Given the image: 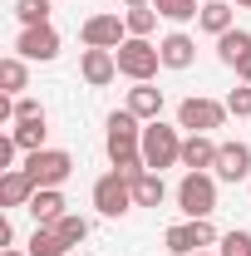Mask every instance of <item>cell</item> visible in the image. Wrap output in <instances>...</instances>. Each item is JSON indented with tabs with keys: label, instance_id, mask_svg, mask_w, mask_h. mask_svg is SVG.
I'll use <instances>...</instances> for the list:
<instances>
[{
	"label": "cell",
	"instance_id": "6da1fadb",
	"mask_svg": "<svg viewBox=\"0 0 251 256\" xmlns=\"http://www.w3.org/2000/svg\"><path fill=\"white\" fill-rule=\"evenodd\" d=\"M114 60H118V74H128L133 84H153V74L162 69L158 44H153V40H138V34H128L124 44L114 50Z\"/></svg>",
	"mask_w": 251,
	"mask_h": 256
},
{
	"label": "cell",
	"instance_id": "7a4b0ae2",
	"mask_svg": "<svg viewBox=\"0 0 251 256\" xmlns=\"http://www.w3.org/2000/svg\"><path fill=\"white\" fill-rule=\"evenodd\" d=\"M143 162H148V172H162V168H172V162H182V138H178V128H168L162 118L143 128Z\"/></svg>",
	"mask_w": 251,
	"mask_h": 256
},
{
	"label": "cell",
	"instance_id": "3957f363",
	"mask_svg": "<svg viewBox=\"0 0 251 256\" xmlns=\"http://www.w3.org/2000/svg\"><path fill=\"white\" fill-rule=\"evenodd\" d=\"M162 242H168V252H172V256H197L202 246H212V242H217V226L207 222V217H188V222L168 226V232H162Z\"/></svg>",
	"mask_w": 251,
	"mask_h": 256
},
{
	"label": "cell",
	"instance_id": "277c9868",
	"mask_svg": "<svg viewBox=\"0 0 251 256\" xmlns=\"http://www.w3.org/2000/svg\"><path fill=\"white\" fill-rule=\"evenodd\" d=\"M178 207H182L188 217H212V212H217V178L188 172V178L178 182Z\"/></svg>",
	"mask_w": 251,
	"mask_h": 256
},
{
	"label": "cell",
	"instance_id": "5b68a950",
	"mask_svg": "<svg viewBox=\"0 0 251 256\" xmlns=\"http://www.w3.org/2000/svg\"><path fill=\"white\" fill-rule=\"evenodd\" d=\"M25 172L34 178V188H60V182H69V172H74V158L64 148H40V153H30Z\"/></svg>",
	"mask_w": 251,
	"mask_h": 256
},
{
	"label": "cell",
	"instance_id": "8992f818",
	"mask_svg": "<svg viewBox=\"0 0 251 256\" xmlns=\"http://www.w3.org/2000/svg\"><path fill=\"white\" fill-rule=\"evenodd\" d=\"M222 118H226V104H217V98H182L178 104V128H188V133H212V128H222Z\"/></svg>",
	"mask_w": 251,
	"mask_h": 256
},
{
	"label": "cell",
	"instance_id": "52a82bcc",
	"mask_svg": "<svg viewBox=\"0 0 251 256\" xmlns=\"http://www.w3.org/2000/svg\"><path fill=\"white\" fill-rule=\"evenodd\" d=\"M94 207L104 217H124L128 207H133V182H128L124 172H104L94 182Z\"/></svg>",
	"mask_w": 251,
	"mask_h": 256
},
{
	"label": "cell",
	"instance_id": "ba28073f",
	"mask_svg": "<svg viewBox=\"0 0 251 256\" xmlns=\"http://www.w3.org/2000/svg\"><path fill=\"white\" fill-rule=\"evenodd\" d=\"M79 34H84L89 50H118L128 40V25H124V15H89Z\"/></svg>",
	"mask_w": 251,
	"mask_h": 256
},
{
	"label": "cell",
	"instance_id": "9c48e42d",
	"mask_svg": "<svg viewBox=\"0 0 251 256\" xmlns=\"http://www.w3.org/2000/svg\"><path fill=\"white\" fill-rule=\"evenodd\" d=\"M15 50H20V60H54L60 54V30L54 25H25L20 40H15Z\"/></svg>",
	"mask_w": 251,
	"mask_h": 256
},
{
	"label": "cell",
	"instance_id": "30bf717a",
	"mask_svg": "<svg viewBox=\"0 0 251 256\" xmlns=\"http://www.w3.org/2000/svg\"><path fill=\"white\" fill-rule=\"evenodd\" d=\"M138 143H143V118H138L133 108H114V114H108V153L138 148Z\"/></svg>",
	"mask_w": 251,
	"mask_h": 256
},
{
	"label": "cell",
	"instance_id": "8fae6325",
	"mask_svg": "<svg viewBox=\"0 0 251 256\" xmlns=\"http://www.w3.org/2000/svg\"><path fill=\"white\" fill-rule=\"evenodd\" d=\"M217 178H222V182H242V178H251V148H246V143H222V148H217Z\"/></svg>",
	"mask_w": 251,
	"mask_h": 256
},
{
	"label": "cell",
	"instance_id": "7c38bea8",
	"mask_svg": "<svg viewBox=\"0 0 251 256\" xmlns=\"http://www.w3.org/2000/svg\"><path fill=\"white\" fill-rule=\"evenodd\" d=\"M30 197H34V178L25 168H5L0 172V202L5 207H30Z\"/></svg>",
	"mask_w": 251,
	"mask_h": 256
},
{
	"label": "cell",
	"instance_id": "4fadbf2b",
	"mask_svg": "<svg viewBox=\"0 0 251 256\" xmlns=\"http://www.w3.org/2000/svg\"><path fill=\"white\" fill-rule=\"evenodd\" d=\"M217 148H222V143H212L207 133L182 138V168H188V172H207V168H217Z\"/></svg>",
	"mask_w": 251,
	"mask_h": 256
},
{
	"label": "cell",
	"instance_id": "5bb4252c",
	"mask_svg": "<svg viewBox=\"0 0 251 256\" xmlns=\"http://www.w3.org/2000/svg\"><path fill=\"white\" fill-rule=\"evenodd\" d=\"M158 54H162V69H188L197 60V44H192V34L172 30L168 40H158Z\"/></svg>",
	"mask_w": 251,
	"mask_h": 256
},
{
	"label": "cell",
	"instance_id": "9a60e30c",
	"mask_svg": "<svg viewBox=\"0 0 251 256\" xmlns=\"http://www.w3.org/2000/svg\"><path fill=\"white\" fill-rule=\"evenodd\" d=\"M84 84H94V89H104V84H114V74H118V60H114V50H84Z\"/></svg>",
	"mask_w": 251,
	"mask_h": 256
},
{
	"label": "cell",
	"instance_id": "2e32d148",
	"mask_svg": "<svg viewBox=\"0 0 251 256\" xmlns=\"http://www.w3.org/2000/svg\"><path fill=\"white\" fill-rule=\"evenodd\" d=\"M30 217H34V226H54L64 217V197H60V188H34V197H30Z\"/></svg>",
	"mask_w": 251,
	"mask_h": 256
},
{
	"label": "cell",
	"instance_id": "e0dca14e",
	"mask_svg": "<svg viewBox=\"0 0 251 256\" xmlns=\"http://www.w3.org/2000/svg\"><path fill=\"white\" fill-rule=\"evenodd\" d=\"M197 25H202L207 34H226V30H236V10H232L226 0H202Z\"/></svg>",
	"mask_w": 251,
	"mask_h": 256
},
{
	"label": "cell",
	"instance_id": "ac0fdd59",
	"mask_svg": "<svg viewBox=\"0 0 251 256\" xmlns=\"http://www.w3.org/2000/svg\"><path fill=\"white\" fill-rule=\"evenodd\" d=\"M124 108H133L138 118H148V124H153L158 114H162V89H153V84H133Z\"/></svg>",
	"mask_w": 251,
	"mask_h": 256
},
{
	"label": "cell",
	"instance_id": "d6986e66",
	"mask_svg": "<svg viewBox=\"0 0 251 256\" xmlns=\"http://www.w3.org/2000/svg\"><path fill=\"white\" fill-rule=\"evenodd\" d=\"M162 197H168L162 172H138L133 178V207H162Z\"/></svg>",
	"mask_w": 251,
	"mask_h": 256
},
{
	"label": "cell",
	"instance_id": "ffe728a7",
	"mask_svg": "<svg viewBox=\"0 0 251 256\" xmlns=\"http://www.w3.org/2000/svg\"><path fill=\"white\" fill-rule=\"evenodd\" d=\"M242 54H251V30H226V34H217V60L226 64V69H236Z\"/></svg>",
	"mask_w": 251,
	"mask_h": 256
},
{
	"label": "cell",
	"instance_id": "44dd1931",
	"mask_svg": "<svg viewBox=\"0 0 251 256\" xmlns=\"http://www.w3.org/2000/svg\"><path fill=\"white\" fill-rule=\"evenodd\" d=\"M30 256H69V246L60 242V232H54V226H34V236H30Z\"/></svg>",
	"mask_w": 251,
	"mask_h": 256
},
{
	"label": "cell",
	"instance_id": "7402d4cb",
	"mask_svg": "<svg viewBox=\"0 0 251 256\" xmlns=\"http://www.w3.org/2000/svg\"><path fill=\"white\" fill-rule=\"evenodd\" d=\"M0 84H5V94H20V89L30 84V74H25V60H20V54L0 60Z\"/></svg>",
	"mask_w": 251,
	"mask_h": 256
},
{
	"label": "cell",
	"instance_id": "603a6c76",
	"mask_svg": "<svg viewBox=\"0 0 251 256\" xmlns=\"http://www.w3.org/2000/svg\"><path fill=\"white\" fill-rule=\"evenodd\" d=\"M124 25H128V34L148 40V34H153V25H158V10H153V5H133V10L124 15Z\"/></svg>",
	"mask_w": 251,
	"mask_h": 256
},
{
	"label": "cell",
	"instance_id": "cb8c5ba5",
	"mask_svg": "<svg viewBox=\"0 0 251 256\" xmlns=\"http://www.w3.org/2000/svg\"><path fill=\"white\" fill-rule=\"evenodd\" d=\"M153 10L162 15V20H172V25L197 20V0H153Z\"/></svg>",
	"mask_w": 251,
	"mask_h": 256
},
{
	"label": "cell",
	"instance_id": "d4e9b609",
	"mask_svg": "<svg viewBox=\"0 0 251 256\" xmlns=\"http://www.w3.org/2000/svg\"><path fill=\"white\" fill-rule=\"evenodd\" d=\"M25 153H40L44 148V118H34V124H15V133H10Z\"/></svg>",
	"mask_w": 251,
	"mask_h": 256
},
{
	"label": "cell",
	"instance_id": "484cf974",
	"mask_svg": "<svg viewBox=\"0 0 251 256\" xmlns=\"http://www.w3.org/2000/svg\"><path fill=\"white\" fill-rule=\"evenodd\" d=\"M54 232H60L64 246H79V242L89 236V222H84V217H74V212H64L60 222H54Z\"/></svg>",
	"mask_w": 251,
	"mask_h": 256
},
{
	"label": "cell",
	"instance_id": "4316f807",
	"mask_svg": "<svg viewBox=\"0 0 251 256\" xmlns=\"http://www.w3.org/2000/svg\"><path fill=\"white\" fill-rule=\"evenodd\" d=\"M20 25H50V0H15Z\"/></svg>",
	"mask_w": 251,
	"mask_h": 256
},
{
	"label": "cell",
	"instance_id": "83f0119b",
	"mask_svg": "<svg viewBox=\"0 0 251 256\" xmlns=\"http://www.w3.org/2000/svg\"><path fill=\"white\" fill-rule=\"evenodd\" d=\"M226 114H236V118H251V84H236V89L226 94Z\"/></svg>",
	"mask_w": 251,
	"mask_h": 256
},
{
	"label": "cell",
	"instance_id": "f1b7e54d",
	"mask_svg": "<svg viewBox=\"0 0 251 256\" xmlns=\"http://www.w3.org/2000/svg\"><path fill=\"white\" fill-rule=\"evenodd\" d=\"M222 256H251V232H226L222 236Z\"/></svg>",
	"mask_w": 251,
	"mask_h": 256
},
{
	"label": "cell",
	"instance_id": "f546056e",
	"mask_svg": "<svg viewBox=\"0 0 251 256\" xmlns=\"http://www.w3.org/2000/svg\"><path fill=\"white\" fill-rule=\"evenodd\" d=\"M34 118H44L40 98H15V124H34Z\"/></svg>",
	"mask_w": 251,
	"mask_h": 256
},
{
	"label": "cell",
	"instance_id": "4dcf8cb0",
	"mask_svg": "<svg viewBox=\"0 0 251 256\" xmlns=\"http://www.w3.org/2000/svg\"><path fill=\"white\" fill-rule=\"evenodd\" d=\"M15 153H20V143H15V138H0V168H10Z\"/></svg>",
	"mask_w": 251,
	"mask_h": 256
},
{
	"label": "cell",
	"instance_id": "1f68e13d",
	"mask_svg": "<svg viewBox=\"0 0 251 256\" xmlns=\"http://www.w3.org/2000/svg\"><path fill=\"white\" fill-rule=\"evenodd\" d=\"M236 79H242V84H251V54H242V60H236Z\"/></svg>",
	"mask_w": 251,
	"mask_h": 256
},
{
	"label": "cell",
	"instance_id": "d6a6232c",
	"mask_svg": "<svg viewBox=\"0 0 251 256\" xmlns=\"http://www.w3.org/2000/svg\"><path fill=\"white\" fill-rule=\"evenodd\" d=\"M5 256H30V252H15V246H5Z\"/></svg>",
	"mask_w": 251,
	"mask_h": 256
},
{
	"label": "cell",
	"instance_id": "836d02e7",
	"mask_svg": "<svg viewBox=\"0 0 251 256\" xmlns=\"http://www.w3.org/2000/svg\"><path fill=\"white\" fill-rule=\"evenodd\" d=\"M124 5H128V10H133V5H148V0H124Z\"/></svg>",
	"mask_w": 251,
	"mask_h": 256
},
{
	"label": "cell",
	"instance_id": "e575fe53",
	"mask_svg": "<svg viewBox=\"0 0 251 256\" xmlns=\"http://www.w3.org/2000/svg\"><path fill=\"white\" fill-rule=\"evenodd\" d=\"M236 10H251V0H236Z\"/></svg>",
	"mask_w": 251,
	"mask_h": 256
},
{
	"label": "cell",
	"instance_id": "d590c367",
	"mask_svg": "<svg viewBox=\"0 0 251 256\" xmlns=\"http://www.w3.org/2000/svg\"><path fill=\"white\" fill-rule=\"evenodd\" d=\"M197 256H207V252H197Z\"/></svg>",
	"mask_w": 251,
	"mask_h": 256
},
{
	"label": "cell",
	"instance_id": "8d00e7d4",
	"mask_svg": "<svg viewBox=\"0 0 251 256\" xmlns=\"http://www.w3.org/2000/svg\"><path fill=\"white\" fill-rule=\"evenodd\" d=\"M69 256H74V252H69Z\"/></svg>",
	"mask_w": 251,
	"mask_h": 256
}]
</instances>
